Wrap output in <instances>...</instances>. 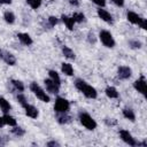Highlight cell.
Segmentation results:
<instances>
[{"mask_svg":"<svg viewBox=\"0 0 147 147\" xmlns=\"http://www.w3.org/2000/svg\"><path fill=\"white\" fill-rule=\"evenodd\" d=\"M105 92H106V95L110 99H117L118 98V92L114 86H108Z\"/></svg>","mask_w":147,"mask_h":147,"instance_id":"d6986e66","label":"cell"},{"mask_svg":"<svg viewBox=\"0 0 147 147\" xmlns=\"http://www.w3.org/2000/svg\"><path fill=\"white\" fill-rule=\"evenodd\" d=\"M132 75V70L131 68L126 67V65H121L117 69V76L119 79H129Z\"/></svg>","mask_w":147,"mask_h":147,"instance_id":"ba28073f","label":"cell"},{"mask_svg":"<svg viewBox=\"0 0 147 147\" xmlns=\"http://www.w3.org/2000/svg\"><path fill=\"white\" fill-rule=\"evenodd\" d=\"M78 118H79V122L82 123V125L85 126L87 130H94L98 125L96 122L94 121V118L86 111H79Z\"/></svg>","mask_w":147,"mask_h":147,"instance_id":"7a4b0ae2","label":"cell"},{"mask_svg":"<svg viewBox=\"0 0 147 147\" xmlns=\"http://www.w3.org/2000/svg\"><path fill=\"white\" fill-rule=\"evenodd\" d=\"M10 83H11V85L14 86V88H15L16 91H18V92H23V91H24V85H23V83H22L21 80L11 79Z\"/></svg>","mask_w":147,"mask_h":147,"instance_id":"d4e9b609","label":"cell"},{"mask_svg":"<svg viewBox=\"0 0 147 147\" xmlns=\"http://www.w3.org/2000/svg\"><path fill=\"white\" fill-rule=\"evenodd\" d=\"M47 146H48V147H52V146H60V144H59L57 141H54V140H53V141H48V142H47Z\"/></svg>","mask_w":147,"mask_h":147,"instance_id":"8d00e7d4","label":"cell"},{"mask_svg":"<svg viewBox=\"0 0 147 147\" xmlns=\"http://www.w3.org/2000/svg\"><path fill=\"white\" fill-rule=\"evenodd\" d=\"M122 113H123V116H124L126 119H129V121H131V122H134V119H136V114H134V111H133L131 108H124V109L122 110Z\"/></svg>","mask_w":147,"mask_h":147,"instance_id":"e0dca14e","label":"cell"},{"mask_svg":"<svg viewBox=\"0 0 147 147\" xmlns=\"http://www.w3.org/2000/svg\"><path fill=\"white\" fill-rule=\"evenodd\" d=\"M70 109V102L64 98H57L54 103L55 113H68Z\"/></svg>","mask_w":147,"mask_h":147,"instance_id":"5b68a950","label":"cell"},{"mask_svg":"<svg viewBox=\"0 0 147 147\" xmlns=\"http://www.w3.org/2000/svg\"><path fill=\"white\" fill-rule=\"evenodd\" d=\"M47 21H48L49 26H55V25L57 24V22H59L57 17H55V16H49V17L47 18Z\"/></svg>","mask_w":147,"mask_h":147,"instance_id":"4dcf8cb0","label":"cell"},{"mask_svg":"<svg viewBox=\"0 0 147 147\" xmlns=\"http://www.w3.org/2000/svg\"><path fill=\"white\" fill-rule=\"evenodd\" d=\"M126 18H127V21L129 22H131L132 24H140V22H141V20H142V17H140L137 13H134V11H127V14H126Z\"/></svg>","mask_w":147,"mask_h":147,"instance_id":"4fadbf2b","label":"cell"},{"mask_svg":"<svg viewBox=\"0 0 147 147\" xmlns=\"http://www.w3.org/2000/svg\"><path fill=\"white\" fill-rule=\"evenodd\" d=\"M25 1L32 9H38L41 6V0H25Z\"/></svg>","mask_w":147,"mask_h":147,"instance_id":"4316f807","label":"cell"},{"mask_svg":"<svg viewBox=\"0 0 147 147\" xmlns=\"http://www.w3.org/2000/svg\"><path fill=\"white\" fill-rule=\"evenodd\" d=\"M95 5H98L99 7H105L106 6V0H92Z\"/></svg>","mask_w":147,"mask_h":147,"instance_id":"836d02e7","label":"cell"},{"mask_svg":"<svg viewBox=\"0 0 147 147\" xmlns=\"http://www.w3.org/2000/svg\"><path fill=\"white\" fill-rule=\"evenodd\" d=\"M23 108L25 109V114H26L29 117H31V118H37V117H38L39 111H38V109H37L34 106L29 105V103H25V105L23 106Z\"/></svg>","mask_w":147,"mask_h":147,"instance_id":"7c38bea8","label":"cell"},{"mask_svg":"<svg viewBox=\"0 0 147 147\" xmlns=\"http://www.w3.org/2000/svg\"><path fill=\"white\" fill-rule=\"evenodd\" d=\"M62 53H63V55H64L65 57H68V59H70V60H74V59L76 57V55H75L74 51H72L70 47L65 46V45H63V46H62Z\"/></svg>","mask_w":147,"mask_h":147,"instance_id":"ffe728a7","label":"cell"},{"mask_svg":"<svg viewBox=\"0 0 147 147\" xmlns=\"http://www.w3.org/2000/svg\"><path fill=\"white\" fill-rule=\"evenodd\" d=\"M0 59L3 62H6L8 65H15V63H16V57L11 53L3 51V49H0Z\"/></svg>","mask_w":147,"mask_h":147,"instance_id":"52a82bcc","label":"cell"},{"mask_svg":"<svg viewBox=\"0 0 147 147\" xmlns=\"http://www.w3.org/2000/svg\"><path fill=\"white\" fill-rule=\"evenodd\" d=\"M139 26L141 28V29H147V20L146 18H142L141 20V22H140V24H139Z\"/></svg>","mask_w":147,"mask_h":147,"instance_id":"e575fe53","label":"cell"},{"mask_svg":"<svg viewBox=\"0 0 147 147\" xmlns=\"http://www.w3.org/2000/svg\"><path fill=\"white\" fill-rule=\"evenodd\" d=\"M75 86H76V88L78 90V91H80L86 98H88V99H95L96 96H98V92H96V90L93 87V86H91L90 84H87L85 80H83V79H76L75 80Z\"/></svg>","mask_w":147,"mask_h":147,"instance_id":"6da1fadb","label":"cell"},{"mask_svg":"<svg viewBox=\"0 0 147 147\" xmlns=\"http://www.w3.org/2000/svg\"><path fill=\"white\" fill-rule=\"evenodd\" d=\"M11 133H13L14 136H16V137H23V136L25 134V131H24V129H22V127L15 125L14 129H11Z\"/></svg>","mask_w":147,"mask_h":147,"instance_id":"484cf974","label":"cell"},{"mask_svg":"<svg viewBox=\"0 0 147 147\" xmlns=\"http://www.w3.org/2000/svg\"><path fill=\"white\" fill-rule=\"evenodd\" d=\"M17 38H18V40L23 44V45H25V46H30L33 41H32V38L28 34V33H17Z\"/></svg>","mask_w":147,"mask_h":147,"instance_id":"5bb4252c","label":"cell"},{"mask_svg":"<svg viewBox=\"0 0 147 147\" xmlns=\"http://www.w3.org/2000/svg\"><path fill=\"white\" fill-rule=\"evenodd\" d=\"M98 16H99L103 22H106V23H108V24H113V23H114V18H113V16L110 15V13L107 11L106 9H101V7L98 9Z\"/></svg>","mask_w":147,"mask_h":147,"instance_id":"30bf717a","label":"cell"},{"mask_svg":"<svg viewBox=\"0 0 147 147\" xmlns=\"http://www.w3.org/2000/svg\"><path fill=\"white\" fill-rule=\"evenodd\" d=\"M87 40H88L90 44H94V42H95V36H94L93 32H88V34H87Z\"/></svg>","mask_w":147,"mask_h":147,"instance_id":"d6a6232c","label":"cell"},{"mask_svg":"<svg viewBox=\"0 0 147 147\" xmlns=\"http://www.w3.org/2000/svg\"><path fill=\"white\" fill-rule=\"evenodd\" d=\"M2 119H3V123L7 124V125H9V126H15V125L17 124L16 119H15L13 116L8 115V114H5V115L2 116Z\"/></svg>","mask_w":147,"mask_h":147,"instance_id":"7402d4cb","label":"cell"},{"mask_svg":"<svg viewBox=\"0 0 147 147\" xmlns=\"http://www.w3.org/2000/svg\"><path fill=\"white\" fill-rule=\"evenodd\" d=\"M3 138H5V137H0V144H1V145L6 144V140H7V139H5V140H3Z\"/></svg>","mask_w":147,"mask_h":147,"instance_id":"ab89813d","label":"cell"},{"mask_svg":"<svg viewBox=\"0 0 147 147\" xmlns=\"http://www.w3.org/2000/svg\"><path fill=\"white\" fill-rule=\"evenodd\" d=\"M48 76H49V78H51L54 83H56L57 85H61V78H60L59 74H57L55 70H49V71H48Z\"/></svg>","mask_w":147,"mask_h":147,"instance_id":"603a6c76","label":"cell"},{"mask_svg":"<svg viewBox=\"0 0 147 147\" xmlns=\"http://www.w3.org/2000/svg\"><path fill=\"white\" fill-rule=\"evenodd\" d=\"M45 86H46V90H47V92H49V93H52V94H56V93H59V90H60V85H57L56 83H54L51 78H48V79H45Z\"/></svg>","mask_w":147,"mask_h":147,"instance_id":"8fae6325","label":"cell"},{"mask_svg":"<svg viewBox=\"0 0 147 147\" xmlns=\"http://www.w3.org/2000/svg\"><path fill=\"white\" fill-rule=\"evenodd\" d=\"M116 6H118V7H122V6H124V0H111Z\"/></svg>","mask_w":147,"mask_h":147,"instance_id":"d590c367","label":"cell"},{"mask_svg":"<svg viewBox=\"0 0 147 147\" xmlns=\"http://www.w3.org/2000/svg\"><path fill=\"white\" fill-rule=\"evenodd\" d=\"M30 90L33 92V94L39 99L41 100L42 102H49V96L47 95V93L36 83V82H32L30 84Z\"/></svg>","mask_w":147,"mask_h":147,"instance_id":"3957f363","label":"cell"},{"mask_svg":"<svg viewBox=\"0 0 147 147\" xmlns=\"http://www.w3.org/2000/svg\"><path fill=\"white\" fill-rule=\"evenodd\" d=\"M61 18H62L63 23L65 24V26H67L69 30H72V29H74V24H75L76 22H75V20H74L72 17H69V16H67V15H62Z\"/></svg>","mask_w":147,"mask_h":147,"instance_id":"ac0fdd59","label":"cell"},{"mask_svg":"<svg viewBox=\"0 0 147 147\" xmlns=\"http://www.w3.org/2000/svg\"><path fill=\"white\" fill-rule=\"evenodd\" d=\"M105 123L108 125V126H114L117 124V121L115 118H105Z\"/></svg>","mask_w":147,"mask_h":147,"instance_id":"1f68e13d","label":"cell"},{"mask_svg":"<svg viewBox=\"0 0 147 147\" xmlns=\"http://www.w3.org/2000/svg\"><path fill=\"white\" fill-rule=\"evenodd\" d=\"M99 38H100L101 42H102L106 47L113 48V47L115 46V40H114V38H113V34H111L109 31H107V30H101L100 33H99Z\"/></svg>","mask_w":147,"mask_h":147,"instance_id":"277c9868","label":"cell"},{"mask_svg":"<svg viewBox=\"0 0 147 147\" xmlns=\"http://www.w3.org/2000/svg\"><path fill=\"white\" fill-rule=\"evenodd\" d=\"M72 18L75 20V22L82 23V22L85 21V15H84L83 13H75V14L72 15Z\"/></svg>","mask_w":147,"mask_h":147,"instance_id":"f1b7e54d","label":"cell"},{"mask_svg":"<svg viewBox=\"0 0 147 147\" xmlns=\"http://www.w3.org/2000/svg\"><path fill=\"white\" fill-rule=\"evenodd\" d=\"M133 87H134L139 93H141L142 95H146V80H145V77L141 76L139 79H137V80L133 83Z\"/></svg>","mask_w":147,"mask_h":147,"instance_id":"9c48e42d","label":"cell"},{"mask_svg":"<svg viewBox=\"0 0 147 147\" xmlns=\"http://www.w3.org/2000/svg\"><path fill=\"white\" fill-rule=\"evenodd\" d=\"M69 3L72 5V6H75V7H78L79 6V1L78 0H69Z\"/></svg>","mask_w":147,"mask_h":147,"instance_id":"74e56055","label":"cell"},{"mask_svg":"<svg viewBox=\"0 0 147 147\" xmlns=\"http://www.w3.org/2000/svg\"><path fill=\"white\" fill-rule=\"evenodd\" d=\"M129 46L133 49H139V48H141L142 44L137 39H132V40H129Z\"/></svg>","mask_w":147,"mask_h":147,"instance_id":"83f0119b","label":"cell"},{"mask_svg":"<svg viewBox=\"0 0 147 147\" xmlns=\"http://www.w3.org/2000/svg\"><path fill=\"white\" fill-rule=\"evenodd\" d=\"M0 109L5 113V114H8V111L10 110V103L2 96H0Z\"/></svg>","mask_w":147,"mask_h":147,"instance_id":"44dd1931","label":"cell"},{"mask_svg":"<svg viewBox=\"0 0 147 147\" xmlns=\"http://www.w3.org/2000/svg\"><path fill=\"white\" fill-rule=\"evenodd\" d=\"M61 70H62V72H63L64 75H67V76H72V75H74V68H72V65H71L70 63L63 62V63L61 64Z\"/></svg>","mask_w":147,"mask_h":147,"instance_id":"2e32d148","label":"cell"},{"mask_svg":"<svg viewBox=\"0 0 147 147\" xmlns=\"http://www.w3.org/2000/svg\"><path fill=\"white\" fill-rule=\"evenodd\" d=\"M16 99H17V101L20 102V105H21L22 107H23L25 103H28V101H26V98H25L23 94H21V93H20V94H17Z\"/></svg>","mask_w":147,"mask_h":147,"instance_id":"f546056e","label":"cell"},{"mask_svg":"<svg viewBox=\"0 0 147 147\" xmlns=\"http://www.w3.org/2000/svg\"><path fill=\"white\" fill-rule=\"evenodd\" d=\"M13 0H0V5H10Z\"/></svg>","mask_w":147,"mask_h":147,"instance_id":"f35d334b","label":"cell"},{"mask_svg":"<svg viewBox=\"0 0 147 147\" xmlns=\"http://www.w3.org/2000/svg\"><path fill=\"white\" fill-rule=\"evenodd\" d=\"M3 18H5V21H6L7 23H9V24H13V23L15 22V15H14L13 11H9V10H7V11L3 13Z\"/></svg>","mask_w":147,"mask_h":147,"instance_id":"cb8c5ba5","label":"cell"},{"mask_svg":"<svg viewBox=\"0 0 147 147\" xmlns=\"http://www.w3.org/2000/svg\"><path fill=\"white\" fill-rule=\"evenodd\" d=\"M3 124H5V123H3V119H2V117H0V127H2Z\"/></svg>","mask_w":147,"mask_h":147,"instance_id":"60d3db41","label":"cell"},{"mask_svg":"<svg viewBox=\"0 0 147 147\" xmlns=\"http://www.w3.org/2000/svg\"><path fill=\"white\" fill-rule=\"evenodd\" d=\"M119 137H121V139H122L125 144H127L129 146H137V145H138V141L132 137V134H131L127 130L121 129V130H119Z\"/></svg>","mask_w":147,"mask_h":147,"instance_id":"8992f818","label":"cell"},{"mask_svg":"<svg viewBox=\"0 0 147 147\" xmlns=\"http://www.w3.org/2000/svg\"><path fill=\"white\" fill-rule=\"evenodd\" d=\"M55 117H56V121H57L60 124H67V123H69L70 119H71V117H70L67 113H56Z\"/></svg>","mask_w":147,"mask_h":147,"instance_id":"9a60e30c","label":"cell"}]
</instances>
